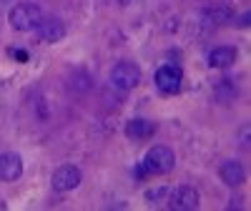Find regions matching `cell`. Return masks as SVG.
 Listing matches in <instances>:
<instances>
[{
    "mask_svg": "<svg viewBox=\"0 0 251 211\" xmlns=\"http://www.w3.org/2000/svg\"><path fill=\"white\" fill-rule=\"evenodd\" d=\"M43 15L46 13H43V8H40L38 3H18L8 13V23L18 33H30V30L38 28V23L43 20Z\"/></svg>",
    "mask_w": 251,
    "mask_h": 211,
    "instance_id": "6da1fadb",
    "label": "cell"
},
{
    "mask_svg": "<svg viewBox=\"0 0 251 211\" xmlns=\"http://www.w3.org/2000/svg\"><path fill=\"white\" fill-rule=\"evenodd\" d=\"M176 163V156L169 146H151L149 151H146L141 166L146 176H161V174H169Z\"/></svg>",
    "mask_w": 251,
    "mask_h": 211,
    "instance_id": "7a4b0ae2",
    "label": "cell"
},
{
    "mask_svg": "<svg viewBox=\"0 0 251 211\" xmlns=\"http://www.w3.org/2000/svg\"><path fill=\"white\" fill-rule=\"evenodd\" d=\"M108 80H111V86L118 88V91H133L141 83V68L136 66V63H131V60H121V63H116V66L111 68Z\"/></svg>",
    "mask_w": 251,
    "mask_h": 211,
    "instance_id": "3957f363",
    "label": "cell"
},
{
    "mask_svg": "<svg viewBox=\"0 0 251 211\" xmlns=\"http://www.w3.org/2000/svg\"><path fill=\"white\" fill-rule=\"evenodd\" d=\"M83 181V174H80V168L73 166V163H66V166H58L53 176H50V184L55 191L60 194H66V191H73V188H78Z\"/></svg>",
    "mask_w": 251,
    "mask_h": 211,
    "instance_id": "277c9868",
    "label": "cell"
},
{
    "mask_svg": "<svg viewBox=\"0 0 251 211\" xmlns=\"http://www.w3.org/2000/svg\"><path fill=\"white\" fill-rule=\"evenodd\" d=\"M181 80H183V71L178 66H174V63H166V66H161L156 73H153V83L156 88L161 93H176L181 88Z\"/></svg>",
    "mask_w": 251,
    "mask_h": 211,
    "instance_id": "5b68a950",
    "label": "cell"
},
{
    "mask_svg": "<svg viewBox=\"0 0 251 211\" xmlns=\"http://www.w3.org/2000/svg\"><path fill=\"white\" fill-rule=\"evenodd\" d=\"M201 196L194 186H176L169 191V209L174 211H194L199 209Z\"/></svg>",
    "mask_w": 251,
    "mask_h": 211,
    "instance_id": "8992f818",
    "label": "cell"
},
{
    "mask_svg": "<svg viewBox=\"0 0 251 211\" xmlns=\"http://www.w3.org/2000/svg\"><path fill=\"white\" fill-rule=\"evenodd\" d=\"M35 33L43 43H55V40H60L63 35H66V26H63V20L55 18V15H43V20L38 23Z\"/></svg>",
    "mask_w": 251,
    "mask_h": 211,
    "instance_id": "52a82bcc",
    "label": "cell"
},
{
    "mask_svg": "<svg viewBox=\"0 0 251 211\" xmlns=\"http://www.w3.org/2000/svg\"><path fill=\"white\" fill-rule=\"evenodd\" d=\"M23 176V158L18 154H0V181H18Z\"/></svg>",
    "mask_w": 251,
    "mask_h": 211,
    "instance_id": "ba28073f",
    "label": "cell"
},
{
    "mask_svg": "<svg viewBox=\"0 0 251 211\" xmlns=\"http://www.w3.org/2000/svg\"><path fill=\"white\" fill-rule=\"evenodd\" d=\"M219 176H221V181H224L226 186H239V184L246 181V171H244L241 161H236V158H226V161H221V166H219Z\"/></svg>",
    "mask_w": 251,
    "mask_h": 211,
    "instance_id": "9c48e42d",
    "label": "cell"
},
{
    "mask_svg": "<svg viewBox=\"0 0 251 211\" xmlns=\"http://www.w3.org/2000/svg\"><path fill=\"white\" fill-rule=\"evenodd\" d=\"M156 133V123L149 118H131L126 123V136L131 141H146Z\"/></svg>",
    "mask_w": 251,
    "mask_h": 211,
    "instance_id": "30bf717a",
    "label": "cell"
},
{
    "mask_svg": "<svg viewBox=\"0 0 251 211\" xmlns=\"http://www.w3.org/2000/svg\"><path fill=\"white\" fill-rule=\"evenodd\" d=\"M239 58V51L234 46H216L214 51H208V66L211 68H228L234 66Z\"/></svg>",
    "mask_w": 251,
    "mask_h": 211,
    "instance_id": "8fae6325",
    "label": "cell"
},
{
    "mask_svg": "<svg viewBox=\"0 0 251 211\" xmlns=\"http://www.w3.org/2000/svg\"><path fill=\"white\" fill-rule=\"evenodd\" d=\"M166 194H169V188L166 186H158V188H149V191H146V201L149 204H158Z\"/></svg>",
    "mask_w": 251,
    "mask_h": 211,
    "instance_id": "7c38bea8",
    "label": "cell"
},
{
    "mask_svg": "<svg viewBox=\"0 0 251 211\" xmlns=\"http://www.w3.org/2000/svg\"><path fill=\"white\" fill-rule=\"evenodd\" d=\"M8 53H10L13 58H18L20 63H25V60H28V51H23V48H10Z\"/></svg>",
    "mask_w": 251,
    "mask_h": 211,
    "instance_id": "4fadbf2b",
    "label": "cell"
},
{
    "mask_svg": "<svg viewBox=\"0 0 251 211\" xmlns=\"http://www.w3.org/2000/svg\"><path fill=\"white\" fill-rule=\"evenodd\" d=\"M241 146H244V149H249V126H244V129H241Z\"/></svg>",
    "mask_w": 251,
    "mask_h": 211,
    "instance_id": "5bb4252c",
    "label": "cell"
},
{
    "mask_svg": "<svg viewBox=\"0 0 251 211\" xmlns=\"http://www.w3.org/2000/svg\"><path fill=\"white\" fill-rule=\"evenodd\" d=\"M239 26H241V28L249 26V13H241V15H239Z\"/></svg>",
    "mask_w": 251,
    "mask_h": 211,
    "instance_id": "9a60e30c",
    "label": "cell"
},
{
    "mask_svg": "<svg viewBox=\"0 0 251 211\" xmlns=\"http://www.w3.org/2000/svg\"><path fill=\"white\" fill-rule=\"evenodd\" d=\"M121 5H133V3H138V0H118Z\"/></svg>",
    "mask_w": 251,
    "mask_h": 211,
    "instance_id": "2e32d148",
    "label": "cell"
}]
</instances>
